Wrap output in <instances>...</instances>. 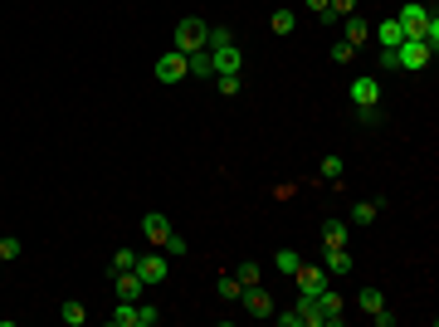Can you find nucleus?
Segmentation results:
<instances>
[{"label":"nucleus","mask_w":439,"mask_h":327,"mask_svg":"<svg viewBox=\"0 0 439 327\" xmlns=\"http://www.w3.org/2000/svg\"><path fill=\"white\" fill-rule=\"evenodd\" d=\"M205 39H210V25H205V20H196V15H186V20L171 29V49H181V54H201V49H205Z\"/></svg>","instance_id":"f257e3e1"},{"label":"nucleus","mask_w":439,"mask_h":327,"mask_svg":"<svg viewBox=\"0 0 439 327\" xmlns=\"http://www.w3.org/2000/svg\"><path fill=\"white\" fill-rule=\"evenodd\" d=\"M430 59H435V54H430L420 39H400V44H396V74H420Z\"/></svg>","instance_id":"f03ea898"},{"label":"nucleus","mask_w":439,"mask_h":327,"mask_svg":"<svg viewBox=\"0 0 439 327\" xmlns=\"http://www.w3.org/2000/svg\"><path fill=\"white\" fill-rule=\"evenodd\" d=\"M132 274H137L147 288H156V283H166V279H171V264H166V254H137Z\"/></svg>","instance_id":"7ed1b4c3"},{"label":"nucleus","mask_w":439,"mask_h":327,"mask_svg":"<svg viewBox=\"0 0 439 327\" xmlns=\"http://www.w3.org/2000/svg\"><path fill=\"white\" fill-rule=\"evenodd\" d=\"M181 79H191V69H186V54L181 49H166V54H156V84H181Z\"/></svg>","instance_id":"20e7f679"},{"label":"nucleus","mask_w":439,"mask_h":327,"mask_svg":"<svg viewBox=\"0 0 439 327\" xmlns=\"http://www.w3.org/2000/svg\"><path fill=\"white\" fill-rule=\"evenodd\" d=\"M430 15H435V10H425V5H400L396 25L405 29V39H420V34H425V25H430ZM420 44H425V39H420Z\"/></svg>","instance_id":"39448f33"},{"label":"nucleus","mask_w":439,"mask_h":327,"mask_svg":"<svg viewBox=\"0 0 439 327\" xmlns=\"http://www.w3.org/2000/svg\"><path fill=\"white\" fill-rule=\"evenodd\" d=\"M239 303L249 308V318H273V293H269L264 283H249V288L239 293Z\"/></svg>","instance_id":"423d86ee"},{"label":"nucleus","mask_w":439,"mask_h":327,"mask_svg":"<svg viewBox=\"0 0 439 327\" xmlns=\"http://www.w3.org/2000/svg\"><path fill=\"white\" fill-rule=\"evenodd\" d=\"M205 54H210V74H239L244 69L239 44H219V49H205Z\"/></svg>","instance_id":"0eeeda50"},{"label":"nucleus","mask_w":439,"mask_h":327,"mask_svg":"<svg viewBox=\"0 0 439 327\" xmlns=\"http://www.w3.org/2000/svg\"><path fill=\"white\" fill-rule=\"evenodd\" d=\"M293 279H298V293H308V298H318L323 288H332V283H327V269H313V264H298V274H293Z\"/></svg>","instance_id":"6e6552de"},{"label":"nucleus","mask_w":439,"mask_h":327,"mask_svg":"<svg viewBox=\"0 0 439 327\" xmlns=\"http://www.w3.org/2000/svg\"><path fill=\"white\" fill-rule=\"evenodd\" d=\"M342 308H346V303H342V293H332V288H323V293H318V313H323V327H337V323H342Z\"/></svg>","instance_id":"1a4fd4ad"},{"label":"nucleus","mask_w":439,"mask_h":327,"mask_svg":"<svg viewBox=\"0 0 439 327\" xmlns=\"http://www.w3.org/2000/svg\"><path fill=\"white\" fill-rule=\"evenodd\" d=\"M351 103H356V108L381 103V84H376V79H351Z\"/></svg>","instance_id":"9d476101"},{"label":"nucleus","mask_w":439,"mask_h":327,"mask_svg":"<svg viewBox=\"0 0 439 327\" xmlns=\"http://www.w3.org/2000/svg\"><path fill=\"white\" fill-rule=\"evenodd\" d=\"M112 283H117V298H127V303H142V279L132 274V269H122V274H112Z\"/></svg>","instance_id":"9b49d317"},{"label":"nucleus","mask_w":439,"mask_h":327,"mask_svg":"<svg viewBox=\"0 0 439 327\" xmlns=\"http://www.w3.org/2000/svg\"><path fill=\"white\" fill-rule=\"evenodd\" d=\"M142 234H147L151 244H161V239L171 234V220L161 215V211H147V215H142Z\"/></svg>","instance_id":"f8f14e48"},{"label":"nucleus","mask_w":439,"mask_h":327,"mask_svg":"<svg viewBox=\"0 0 439 327\" xmlns=\"http://www.w3.org/2000/svg\"><path fill=\"white\" fill-rule=\"evenodd\" d=\"M371 34H376V39H381V49H396V44H400V39H405V29H400V25H396V20H381V25H376V29H371Z\"/></svg>","instance_id":"ddd939ff"},{"label":"nucleus","mask_w":439,"mask_h":327,"mask_svg":"<svg viewBox=\"0 0 439 327\" xmlns=\"http://www.w3.org/2000/svg\"><path fill=\"white\" fill-rule=\"evenodd\" d=\"M327 274H351V249L346 244H337V249H327V264H323Z\"/></svg>","instance_id":"4468645a"},{"label":"nucleus","mask_w":439,"mask_h":327,"mask_svg":"<svg viewBox=\"0 0 439 327\" xmlns=\"http://www.w3.org/2000/svg\"><path fill=\"white\" fill-rule=\"evenodd\" d=\"M346 239H351V229H346V220H327V225H323V244H327V249H337V244H346Z\"/></svg>","instance_id":"2eb2a0df"},{"label":"nucleus","mask_w":439,"mask_h":327,"mask_svg":"<svg viewBox=\"0 0 439 327\" xmlns=\"http://www.w3.org/2000/svg\"><path fill=\"white\" fill-rule=\"evenodd\" d=\"M108 327H137V303H127V298H117V308H112Z\"/></svg>","instance_id":"dca6fc26"},{"label":"nucleus","mask_w":439,"mask_h":327,"mask_svg":"<svg viewBox=\"0 0 439 327\" xmlns=\"http://www.w3.org/2000/svg\"><path fill=\"white\" fill-rule=\"evenodd\" d=\"M361 39H371V25H366L361 15H346V44L361 49Z\"/></svg>","instance_id":"f3484780"},{"label":"nucleus","mask_w":439,"mask_h":327,"mask_svg":"<svg viewBox=\"0 0 439 327\" xmlns=\"http://www.w3.org/2000/svg\"><path fill=\"white\" fill-rule=\"evenodd\" d=\"M161 254H166V259H181V254H191V239H186V234H176V229H171V234H166V239H161Z\"/></svg>","instance_id":"a211bd4d"},{"label":"nucleus","mask_w":439,"mask_h":327,"mask_svg":"<svg viewBox=\"0 0 439 327\" xmlns=\"http://www.w3.org/2000/svg\"><path fill=\"white\" fill-rule=\"evenodd\" d=\"M215 293H219V298H224V303H239V293H244V283H239V279H234V274H219Z\"/></svg>","instance_id":"6ab92c4d"},{"label":"nucleus","mask_w":439,"mask_h":327,"mask_svg":"<svg viewBox=\"0 0 439 327\" xmlns=\"http://www.w3.org/2000/svg\"><path fill=\"white\" fill-rule=\"evenodd\" d=\"M298 313H303V327H323V313H318V298L298 293Z\"/></svg>","instance_id":"aec40b11"},{"label":"nucleus","mask_w":439,"mask_h":327,"mask_svg":"<svg viewBox=\"0 0 439 327\" xmlns=\"http://www.w3.org/2000/svg\"><path fill=\"white\" fill-rule=\"evenodd\" d=\"M298 264H303L298 249H278V254H273V269H278V274H298Z\"/></svg>","instance_id":"412c9836"},{"label":"nucleus","mask_w":439,"mask_h":327,"mask_svg":"<svg viewBox=\"0 0 439 327\" xmlns=\"http://www.w3.org/2000/svg\"><path fill=\"white\" fill-rule=\"evenodd\" d=\"M356 308H361V313H381V308H386L381 288H361V293H356Z\"/></svg>","instance_id":"4be33fe9"},{"label":"nucleus","mask_w":439,"mask_h":327,"mask_svg":"<svg viewBox=\"0 0 439 327\" xmlns=\"http://www.w3.org/2000/svg\"><path fill=\"white\" fill-rule=\"evenodd\" d=\"M59 318H64V327H83V318H88V313H83V303H79V298H69V303L59 308Z\"/></svg>","instance_id":"5701e85b"},{"label":"nucleus","mask_w":439,"mask_h":327,"mask_svg":"<svg viewBox=\"0 0 439 327\" xmlns=\"http://www.w3.org/2000/svg\"><path fill=\"white\" fill-rule=\"evenodd\" d=\"M376 215H381V206H376V201H356V206H351V225H371Z\"/></svg>","instance_id":"b1692460"},{"label":"nucleus","mask_w":439,"mask_h":327,"mask_svg":"<svg viewBox=\"0 0 439 327\" xmlns=\"http://www.w3.org/2000/svg\"><path fill=\"white\" fill-rule=\"evenodd\" d=\"M269 25H273V34H293V29H298V15H293V10H273Z\"/></svg>","instance_id":"393cba45"},{"label":"nucleus","mask_w":439,"mask_h":327,"mask_svg":"<svg viewBox=\"0 0 439 327\" xmlns=\"http://www.w3.org/2000/svg\"><path fill=\"white\" fill-rule=\"evenodd\" d=\"M215 88L224 93V98H239V88H244V79H239V74H215Z\"/></svg>","instance_id":"a878e982"},{"label":"nucleus","mask_w":439,"mask_h":327,"mask_svg":"<svg viewBox=\"0 0 439 327\" xmlns=\"http://www.w3.org/2000/svg\"><path fill=\"white\" fill-rule=\"evenodd\" d=\"M346 176V161L342 156H323V181H342Z\"/></svg>","instance_id":"bb28decb"},{"label":"nucleus","mask_w":439,"mask_h":327,"mask_svg":"<svg viewBox=\"0 0 439 327\" xmlns=\"http://www.w3.org/2000/svg\"><path fill=\"white\" fill-rule=\"evenodd\" d=\"M20 254H25V244H20L15 234H0V259L10 264V259H20Z\"/></svg>","instance_id":"cd10ccee"},{"label":"nucleus","mask_w":439,"mask_h":327,"mask_svg":"<svg viewBox=\"0 0 439 327\" xmlns=\"http://www.w3.org/2000/svg\"><path fill=\"white\" fill-rule=\"evenodd\" d=\"M156 323H161L156 303H137V327H156Z\"/></svg>","instance_id":"c85d7f7f"},{"label":"nucleus","mask_w":439,"mask_h":327,"mask_svg":"<svg viewBox=\"0 0 439 327\" xmlns=\"http://www.w3.org/2000/svg\"><path fill=\"white\" fill-rule=\"evenodd\" d=\"M351 59H356V44L337 39V44H332V64H351Z\"/></svg>","instance_id":"c756f323"},{"label":"nucleus","mask_w":439,"mask_h":327,"mask_svg":"<svg viewBox=\"0 0 439 327\" xmlns=\"http://www.w3.org/2000/svg\"><path fill=\"white\" fill-rule=\"evenodd\" d=\"M234 279L249 288V283H259V279H264V269H259V264H239V269H234Z\"/></svg>","instance_id":"7c9ffc66"},{"label":"nucleus","mask_w":439,"mask_h":327,"mask_svg":"<svg viewBox=\"0 0 439 327\" xmlns=\"http://www.w3.org/2000/svg\"><path fill=\"white\" fill-rule=\"evenodd\" d=\"M132 264H137L132 249H117V254H112V274H122V269H132Z\"/></svg>","instance_id":"2f4dec72"},{"label":"nucleus","mask_w":439,"mask_h":327,"mask_svg":"<svg viewBox=\"0 0 439 327\" xmlns=\"http://www.w3.org/2000/svg\"><path fill=\"white\" fill-rule=\"evenodd\" d=\"M327 10L337 20H346V15H356V0H327Z\"/></svg>","instance_id":"473e14b6"},{"label":"nucleus","mask_w":439,"mask_h":327,"mask_svg":"<svg viewBox=\"0 0 439 327\" xmlns=\"http://www.w3.org/2000/svg\"><path fill=\"white\" fill-rule=\"evenodd\" d=\"M356 117H361V122H366V127H376V122H381V117H386V112H381V103H371V108H356Z\"/></svg>","instance_id":"72a5a7b5"},{"label":"nucleus","mask_w":439,"mask_h":327,"mask_svg":"<svg viewBox=\"0 0 439 327\" xmlns=\"http://www.w3.org/2000/svg\"><path fill=\"white\" fill-rule=\"evenodd\" d=\"M273 323H278V327H303V313L288 308V313H273Z\"/></svg>","instance_id":"f704fd0d"},{"label":"nucleus","mask_w":439,"mask_h":327,"mask_svg":"<svg viewBox=\"0 0 439 327\" xmlns=\"http://www.w3.org/2000/svg\"><path fill=\"white\" fill-rule=\"evenodd\" d=\"M381 74H396V49H381Z\"/></svg>","instance_id":"c9c22d12"},{"label":"nucleus","mask_w":439,"mask_h":327,"mask_svg":"<svg viewBox=\"0 0 439 327\" xmlns=\"http://www.w3.org/2000/svg\"><path fill=\"white\" fill-rule=\"evenodd\" d=\"M308 10H313V15H323V10H327V0H308Z\"/></svg>","instance_id":"e433bc0d"},{"label":"nucleus","mask_w":439,"mask_h":327,"mask_svg":"<svg viewBox=\"0 0 439 327\" xmlns=\"http://www.w3.org/2000/svg\"><path fill=\"white\" fill-rule=\"evenodd\" d=\"M0 264H5V259H0Z\"/></svg>","instance_id":"4c0bfd02"}]
</instances>
